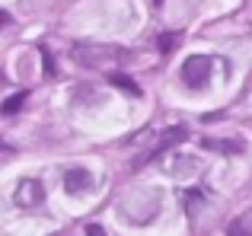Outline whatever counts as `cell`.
Wrapping results in <instances>:
<instances>
[{
    "label": "cell",
    "mask_w": 252,
    "mask_h": 236,
    "mask_svg": "<svg viewBox=\"0 0 252 236\" xmlns=\"http://www.w3.org/2000/svg\"><path fill=\"white\" fill-rule=\"evenodd\" d=\"M182 141H189V128H166V131H163V134H160V141H157L154 147H147V153H141V156H137L134 163H131V166H134V169H141L144 163L157 160V156H160V153H166L169 147H179V144H182Z\"/></svg>",
    "instance_id": "cell-1"
},
{
    "label": "cell",
    "mask_w": 252,
    "mask_h": 236,
    "mask_svg": "<svg viewBox=\"0 0 252 236\" xmlns=\"http://www.w3.org/2000/svg\"><path fill=\"white\" fill-rule=\"evenodd\" d=\"M211 58H204V55H191V58H185V64H182V83L185 87H191V89H201V87H208V80H211Z\"/></svg>",
    "instance_id": "cell-2"
},
{
    "label": "cell",
    "mask_w": 252,
    "mask_h": 236,
    "mask_svg": "<svg viewBox=\"0 0 252 236\" xmlns=\"http://www.w3.org/2000/svg\"><path fill=\"white\" fill-rule=\"evenodd\" d=\"M74 58L86 67H96V64L109 61V58H128V51H118L115 45H74Z\"/></svg>",
    "instance_id": "cell-3"
},
{
    "label": "cell",
    "mask_w": 252,
    "mask_h": 236,
    "mask_svg": "<svg viewBox=\"0 0 252 236\" xmlns=\"http://www.w3.org/2000/svg\"><path fill=\"white\" fill-rule=\"evenodd\" d=\"M42 198H45V192H42V182L38 179H23L16 185V205L19 207H35Z\"/></svg>",
    "instance_id": "cell-4"
},
{
    "label": "cell",
    "mask_w": 252,
    "mask_h": 236,
    "mask_svg": "<svg viewBox=\"0 0 252 236\" xmlns=\"http://www.w3.org/2000/svg\"><path fill=\"white\" fill-rule=\"evenodd\" d=\"M64 188H67L70 195L90 192V188H93V176L86 173V169H67V176H64Z\"/></svg>",
    "instance_id": "cell-5"
},
{
    "label": "cell",
    "mask_w": 252,
    "mask_h": 236,
    "mask_svg": "<svg viewBox=\"0 0 252 236\" xmlns=\"http://www.w3.org/2000/svg\"><path fill=\"white\" fill-rule=\"evenodd\" d=\"M201 147L217 150V153H240V150H243V144H240V141H214V137H204V141H201Z\"/></svg>",
    "instance_id": "cell-6"
},
{
    "label": "cell",
    "mask_w": 252,
    "mask_h": 236,
    "mask_svg": "<svg viewBox=\"0 0 252 236\" xmlns=\"http://www.w3.org/2000/svg\"><path fill=\"white\" fill-rule=\"evenodd\" d=\"M109 80L115 83L118 89H125V93H131V96H141V87H137L131 77H125V74H109Z\"/></svg>",
    "instance_id": "cell-7"
},
{
    "label": "cell",
    "mask_w": 252,
    "mask_h": 236,
    "mask_svg": "<svg viewBox=\"0 0 252 236\" xmlns=\"http://www.w3.org/2000/svg\"><path fill=\"white\" fill-rule=\"evenodd\" d=\"M26 99H29V93H13V96H10V99H6V102H3V115H16V112H19V109H23V106H26Z\"/></svg>",
    "instance_id": "cell-8"
},
{
    "label": "cell",
    "mask_w": 252,
    "mask_h": 236,
    "mask_svg": "<svg viewBox=\"0 0 252 236\" xmlns=\"http://www.w3.org/2000/svg\"><path fill=\"white\" fill-rule=\"evenodd\" d=\"M179 38H182L179 32H163V35H160V51H163V55H169V51L179 45Z\"/></svg>",
    "instance_id": "cell-9"
},
{
    "label": "cell",
    "mask_w": 252,
    "mask_h": 236,
    "mask_svg": "<svg viewBox=\"0 0 252 236\" xmlns=\"http://www.w3.org/2000/svg\"><path fill=\"white\" fill-rule=\"evenodd\" d=\"M227 233H230V236H240V233H252V227H249V217H243V220H236L233 227H227Z\"/></svg>",
    "instance_id": "cell-10"
},
{
    "label": "cell",
    "mask_w": 252,
    "mask_h": 236,
    "mask_svg": "<svg viewBox=\"0 0 252 236\" xmlns=\"http://www.w3.org/2000/svg\"><path fill=\"white\" fill-rule=\"evenodd\" d=\"M86 233H90V236H99V233H105V230L99 224H90V227H86Z\"/></svg>",
    "instance_id": "cell-11"
},
{
    "label": "cell",
    "mask_w": 252,
    "mask_h": 236,
    "mask_svg": "<svg viewBox=\"0 0 252 236\" xmlns=\"http://www.w3.org/2000/svg\"><path fill=\"white\" fill-rule=\"evenodd\" d=\"M150 3H154V6H160V3H163V0H150Z\"/></svg>",
    "instance_id": "cell-12"
}]
</instances>
